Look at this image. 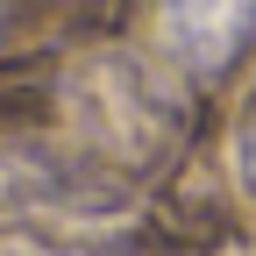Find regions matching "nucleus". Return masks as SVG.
<instances>
[{
  "label": "nucleus",
  "mask_w": 256,
  "mask_h": 256,
  "mask_svg": "<svg viewBox=\"0 0 256 256\" xmlns=\"http://www.w3.org/2000/svg\"><path fill=\"white\" fill-rule=\"evenodd\" d=\"M150 28L192 78H220L256 36V0H150Z\"/></svg>",
  "instance_id": "1"
},
{
  "label": "nucleus",
  "mask_w": 256,
  "mask_h": 256,
  "mask_svg": "<svg viewBox=\"0 0 256 256\" xmlns=\"http://www.w3.org/2000/svg\"><path fill=\"white\" fill-rule=\"evenodd\" d=\"M242 171H249V185H256V100H249V114H242Z\"/></svg>",
  "instance_id": "2"
}]
</instances>
